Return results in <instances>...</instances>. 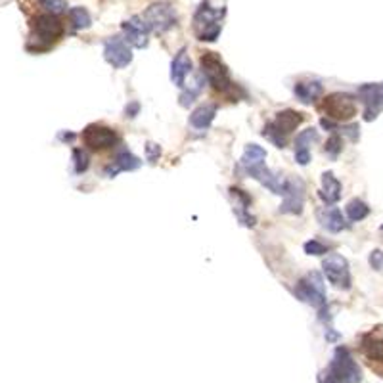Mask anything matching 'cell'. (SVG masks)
I'll use <instances>...</instances> for the list:
<instances>
[{
  "label": "cell",
  "instance_id": "cell-7",
  "mask_svg": "<svg viewBox=\"0 0 383 383\" xmlns=\"http://www.w3.org/2000/svg\"><path fill=\"white\" fill-rule=\"evenodd\" d=\"M361 353L370 364V368L383 377V326L374 328L372 332L362 335Z\"/></svg>",
  "mask_w": 383,
  "mask_h": 383
},
{
  "label": "cell",
  "instance_id": "cell-32",
  "mask_svg": "<svg viewBox=\"0 0 383 383\" xmlns=\"http://www.w3.org/2000/svg\"><path fill=\"white\" fill-rule=\"evenodd\" d=\"M305 253L307 255H322V253H328V246L326 243H322L320 240L307 241Z\"/></svg>",
  "mask_w": 383,
  "mask_h": 383
},
{
  "label": "cell",
  "instance_id": "cell-10",
  "mask_svg": "<svg viewBox=\"0 0 383 383\" xmlns=\"http://www.w3.org/2000/svg\"><path fill=\"white\" fill-rule=\"evenodd\" d=\"M119 140V136L112 127L100 125V123H93L83 130V142L88 149L93 152H100V149H107L115 146Z\"/></svg>",
  "mask_w": 383,
  "mask_h": 383
},
{
  "label": "cell",
  "instance_id": "cell-37",
  "mask_svg": "<svg viewBox=\"0 0 383 383\" xmlns=\"http://www.w3.org/2000/svg\"><path fill=\"white\" fill-rule=\"evenodd\" d=\"M58 138L64 140V142H72V140H75V135H73V133H60Z\"/></svg>",
  "mask_w": 383,
  "mask_h": 383
},
{
  "label": "cell",
  "instance_id": "cell-22",
  "mask_svg": "<svg viewBox=\"0 0 383 383\" xmlns=\"http://www.w3.org/2000/svg\"><path fill=\"white\" fill-rule=\"evenodd\" d=\"M303 119H305L303 114L293 112V109H284V112H280V114L276 115V121H272V123H274L284 135H290V133H293V130L303 123Z\"/></svg>",
  "mask_w": 383,
  "mask_h": 383
},
{
  "label": "cell",
  "instance_id": "cell-31",
  "mask_svg": "<svg viewBox=\"0 0 383 383\" xmlns=\"http://www.w3.org/2000/svg\"><path fill=\"white\" fill-rule=\"evenodd\" d=\"M41 2V6L48 12V14H64L65 8H67V4H65V0H39Z\"/></svg>",
  "mask_w": 383,
  "mask_h": 383
},
{
  "label": "cell",
  "instance_id": "cell-26",
  "mask_svg": "<svg viewBox=\"0 0 383 383\" xmlns=\"http://www.w3.org/2000/svg\"><path fill=\"white\" fill-rule=\"evenodd\" d=\"M345 211H347V217L349 220H353V222H358V220L366 219L370 215V207L362 201V199L355 198L351 199L347 203V207H345Z\"/></svg>",
  "mask_w": 383,
  "mask_h": 383
},
{
  "label": "cell",
  "instance_id": "cell-8",
  "mask_svg": "<svg viewBox=\"0 0 383 383\" xmlns=\"http://www.w3.org/2000/svg\"><path fill=\"white\" fill-rule=\"evenodd\" d=\"M320 109L330 117L332 121H345L355 117L358 107H356V100L351 94L334 93L324 98Z\"/></svg>",
  "mask_w": 383,
  "mask_h": 383
},
{
  "label": "cell",
  "instance_id": "cell-14",
  "mask_svg": "<svg viewBox=\"0 0 383 383\" xmlns=\"http://www.w3.org/2000/svg\"><path fill=\"white\" fill-rule=\"evenodd\" d=\"M123 33H125V41L135 48H146L148 46L149 29L144 23L142 15H133L130 20L123 23Z\"/></svg>",
  "mask_w": 383,
  "mask_h": 383
},
{
  "label": "cell",
  "instance_id": "cell-3",
  "mask_svg": "<svg viewBox=\"0 0 383 383\" xmlns=\"http://www.w3.org/2000/svg\"><path fill=\"white\" fill-rule=\"evenodd\" d=\"M362 370L347 347H335L332 361L318 374V383H361Z\"/></svg>",
  "mask_w": 383,
  "mask_h": 383
},
{
  "label": "cell",
  "instance_id": "cell-27",
  "mask_svg": "<svg viewBox=\"0 0 383 383\" xmlns=\"http://www.w3.org/2000/svg\"><path fill=\"white\" fill-rule=\"evenodd\" d=\"M69 20H72V25L75 31L88 29L90 27V23H93V20H90V14H88V12H86L83 6L72 8V10H69Z\"/></svg>",
  "mask_w": 383,
  "mask_h": 383
},
{
  "label": "cell",
  "instance_id": "cell-24",
  "mask_svg": "<svg viewBox=\"0 0 383 383\" xmlns=\"http://www.w3.org/2000/svg\"><path fill=\"white\" fill-rule=\"evenodd\" d=\"M264 159H267V149L261 148V146H257V144H248V146H246V152H243V156H241L240 159V167L246 170L249 169V167L264 163Z\"/></svg>",
  "mask_w": 383,
  "mask_h": 383
},
{
  "label": "cell",
  "instance_id": "cell-30",
  "mask_svg": "<svg viewBox=\"0 0 383 383\" xmlns=\"http://www.w3.org/2000/svg\"><path fill=\"white\" fill-rule=\"evenodd\" d=\"M326 154L330 156V159H337L340 157V154L343 152V138H341L337 133H334V135L330 136V140L326 142Z\"/></svg>",
  "mask_w": 383,
  "mask_h": 383
},
{
  "label": "cell",
  "instance_id": "cell-2",
  "mask_svg": "<svg viewBox=\"0 0 383 383\" xmlns=\"http://www.w3.org/2000/svg\"><path fill=\"white\" fill-rule=\"evenodd\" d=\"M199 64H201V75H203V79H206L209 85L213 86L217 93L227 96L232 102H238L240 96H246V93L230 79L228 67L220 60L217 52H201Z\"/></svg>",
  "mask_w": 383,
  "mask_h": 383
},
{
  "label": "cell",
  "instance_id": "cell-9",
  "mask_svg": "<svg viewBox=\"0 0 383 383\" xmlns=\"http://www.w3.org/2000/svg\"><path fill=\"white\" fill-rule=\"evenodd\" d=\"M322 270L334 288L351 290V272H349V263L345 261V257H341L340 253H330L322 261Z\"/></svg>",
  "mask_w": 383,
  "mask_h": 383
},
{
  "label": "cell",
  "instance_id": "cell-21",
  "mask_svg": "<svg viewBox=\"0 0 383 383\" xmlns=\"http://www.w3.org/2000/svg\"><path fill=\"white\" fill-rule=\"evenodd\" d=\"M215 115H217V106L215 104H203V106L196 107L190 115V125L198 130H203L211 123H213Z\"/></svg>",
  "mask_w": 383,
  "mask_h": 383
},
{
  "label": "cell",
  "instance_id": "cell-11",
  "mask_svg": "<svg viewBox=\"0 0 383 383\" xmlns=\"http://www.w3.org/2000/svg\"><path fill=\"white\" fill-rule=\"evenodd\" d=\"M364 104V121H374L383 112V83H366L358 86Z\"/></svg>",
  "mask_w": 383,
  "mask_h": 383
},
{
  "label": "cell",
  "instance_id": "cell-28",
  "mask_svg": "<svg viewBox=\"0 0 383 383\" xmlns=\"http://www.w3.org/2000/svg\"><path fill=\"white\" fill-rule=\"evenodd\" d=\"M263 136L267 138V140H270V142L274 144L276 148H285V144H288V140H285V135L280 130V128L274 125V123H269L267 127H264L263 130Z\"/></svg>",
  "mask_w": 383,
  "mask_h": 383
},
{
  "label": "cell",
  "instance_id": "cell-19",
  "mask_svg": "<svg viewBox=\"0 0 383 383\" xmlns=\"http://www.w3.org/2000/svg\"><path fill=\"white\" fill-rule=\"evenodd\" d=\"M316 217H318V222L322 224V228H326L328 232H332V234H337V232H341L345 228V219H343L340 209L334 206L320 207L318 211H316Z\"/></svg>",
  "mask_w": 383,
  "mask_h": 383
},
{
  "label": "cell",
  "instance_id": "cell-4",
  "mask_svg": "<svg viewBox=\"0 0 383 383\" xmlns=\"http://www.w3.org/2000/svg\"><path fill=\"white\" fill-rule=\"evenodd\" d=\"M224 8H213L209 2H203L194 14V35L203 43H215L222 29Z\"/></svg>",
  "mask_w": 383,
  "mask_h": 383
},
{
  "label": "cell",
  "instance_id": "cell-23",
  "mask_svg": "<svg viewBox=\"0 0 383 383\" xmlns=\"http://www.w3.org/2000/svg\"><path fill=\"white\" fill-rule=\"evenodd\" d=\"M295 96L299 98V102H303V104H312V102H316L318 96L322 94V83L320 81H311V83H297L295 85Z\"/></svg>",
  "mask_w": 383,
  "mask_h": 383
},
{
  "label": "cell",
  "instance_id": "cell-20",
  "mask_svg": "<svg viewBox=\"0 0 383 383\" xmlns=\"http://www.w3.org/2000/svg\"><path fill=\"white\" fill-rule=\"evenodd\" d=\"M320 198L326 201V206H334L335 201L341 198V182L335 178L334 173H324L322 175V190H320Z\"/></svg>",
  "mask_w": 383,
  "mask_h": 383
},
{
  "label": "cell",
  "instance_id": "cell-35",
  "mask_svg": "<svg viewBox=\"0 0 383 383\" xmlns=\"http://www.w3.org/2000/svg\"><path fill=\"white\" fill-rule=\"evenodd\" d=\"M159 156H161V146H157L154 142L146 144V157H148L149 163H156Z\"/></svg>",
  "mask_w": 383,
  "mask_h": 383
},
{
  "label": "cell",
  "instance_id": "cell-18",
  "mask_svg": "<svg viewBox=\"0 0 383 383\" xmlns=\"http://www.w3.org/2000/svg\"><path fill=\"white\" fill-rule=\"evenodd\" d=\"M314 142H318V133H316V128H307L303 130L301 135L297 136V140H295V161L299 165H309L311 163V146Z\"/></svg>",
  "mask_w": 383,
  "mask_h": 383
},
{
  "label": "cell",
  "instance_id": "cell-5",
  "mask_svg": "<svg viewBox=\"0 0 383 383\" xmlns=\"http://www.w3.org/2000/svg\"><path fill=\"white\" fill-rule=\"evenodd\" d=\"M293 295L307 305L314 307L316 311L326 307V285L320 276V272H309L305 278H301L297 285L293 288Z\"/></svg>",
  "mask_w": 383,
  "mask_h": 383
},
{
  "label": "cell",
  "instance_id": "cell-12",
  "mask_svg": "<svg viewBox=\"0 0 383 383\" xmlns=\"http://www.w3.org/2000/svg\"><path fill=\"white\" fill-rule=\"evenodd\" d=\"M104 58H106L107 64L114 65L115 69H125L133 62V54H130L128 43L119 35L106 39V43H104Z\"/></svg>",
  "mask_w": 383,
  "mask_h": 383
},
{
  "label": "cell",
  "instance_id": "cell-33",
  "mask_svg": "<svg viewBox=\"0 0 383 383\" xmlns=\"http://www.w3.org/2000/svg\"><path fill=\"white\" fill-rule=\"evenodd\" d=\"M370 267L377 272H383V251L379 249H374L372 253H370Z\"/></svg>",
  "mask_w": 383,
  "mask_h": 383
},
{
  "label": "cell",
  "instance_id": "cell-15",
  "mask_svg": "<svg viewBox=\"0 0 383 383\" xmlns=\"http://www.w3.org/2000/svg\"><path fill=\"white\" fill-rule=\"evenodd\" d=\"M230 196L234 198V213L238 222L248 228L255 227L257 224L255 217L249 213V207H251V201H253L251 196H249L248 192L241 190V188H236V186L230 188Z\"/></svg>",
  "mask_w": 383,
  "mask_h": 383
},
{
  "label": "cell",
  "instance_id": "cell-25",
  "mask_svg": "<svg viewBox=\"0 0 383 383\" xmlns=\"http://www.w3.org/2000/svg\"><path fill=\"white\" fill-rule=\"evenodd\" d=\"M203 85H206V79H203V75H196L194 85L188 86V88H184V93L180 94V106L190 107L192 102H196V98L199 96V93L203 90Z\"/></svg>",
  "mask_w": 383,
  "mask_h": 383
},
{
  "label": "cell",
  "instance_id": "cell-38",
  "mask_svg": "<svg viewBox=\"0 0 383 383\" xmlns=\"http://www.w3.org/2000/svg\"><path fill=\"white\" fill-rule=\"evenodd\" d=\"M379 234L383 236V224H382V228H379Z\"/></svg>",
  "mask_w": 383,
  "mask_h": 383
},
{
  "label": "cell",
  "instance_id": "cell-17",
  "mask_svg": "<svg viewBox=\"0 0 383 383\" xmlns=\"http://www.w3.org/2000/svg\"><path fill=\"white\" fill-rule=\"evenodd\" d=\"M192 60L188 56V50L182 48L178 50V54L173 58V64H170V81L175 83L177 86H184L186 77L192 73Z\"/></svg>",
  "mask_w": 383,
  "mask_h": 383
},
{
  "label": "cell",
  "instance_id": "cell-1",
  "mask_svg": "<svg viewBox=\"0 0 383 383\" xmlns=\"http://www.w3.org/2000/svg\"><path fill=\"white\" fill-rule=\"evenodd\" d=\"M64 23L60 22L56 14H41L35 20H31V31H29L25 48L31 54H43L54 48L64 36Z\"/></svg>",
  "mask_w": 383,
  "mask_h": 383
},
{
  "label": "cell",
  "instance_id": "cell-29",
  "mask_svg": "<svg viewBox=\"0 0 383 383\" xmlns=\"http://www.w3.org/2000/svg\"><path fill=\"white\" fill-rule=\"evenodd\" d=\"M90 165V157L86 154L83 148H75L73 149V169L77 175H83Z\"/></svg>",
  "mask_w": 383,
  "mask_h": 383
},
{
  "label": "cell",
  "instance_id": "cell-16",
  "mask_svg": "<svg viewBox=\"0 0 383 383\" xmlns=\"http://www.w3.org/2000/svg\"><path fill=\"white\" fill-rule=\"evenodd\" d=\"M140 165H142V161H140L138 157L133 156L127 149H121L119 154L115 156L114 161L104 169V175H106L107 178H114L119 175L121 170H136L140 169Z\"/></svg>",
  "mask_w": 383,
  "mask_h": 383
},
{
  "label": "cell",
  "instance_id": "cell-6",
  "mask_svg": "<svg viewBox=\"0 0 383 383\" xmlns=\"http://www.w3.org/2000/svg\"><path fill=\"white\" fill-rule=\"evenodd\" d=\"M144 23L148 25L152 33L161 35L165 31H169L170 27L177 25V8L169 4V2H156L142 14Z\"/></svg>",
  "mask_w": 383,
  "mask_h": 383
},
{
  "label": "cell",
  "instance_id": "cell-13",
  "mask_svg": "<svg viewBox=\"0 0 383 383\" xmlns=\"http://www.w3.org/2000/svg\"><path fill=\"white\" fill-rule=\"evenodd\" d=\"M303 206H305V182L301 178H288L280 213L301 215L303 213Z\"/></svg>",
  "mask_w": 383,
  "mask_h": 383
},
{
  "label": "cell",
  "instance_id": "cell-36",
  "mask_svg": "<svg viewBox=\"0 0 383 383\" xmlns=\"http://www.w3.org/2000/svg\"><path fill=\"white\" fill-rule=\"evenodd\" d=\"M138 112H140V104H138V102H133V104H128L127 109H125V117H128V119H130V117H136Z\"/></svg>",
  "mask_w": 383,
  "mask_h": 383
},
{
  "label": "cell",
  "instance_id": "cell-34",
  "mask_svg": "<svg viewBox=\"0 0 383 383\" xmlns=\"http://www.w3.org/2000/svg\"><path fill=\"white\" fill-rule=\"evenodd\" d=\"M337 130H341L343 135L347 136L351 142H358V138H361V127L358 125H349V127L337 128Z\"/></svg>",
  "mask_w": 383,
  "mask_h": 383
}]
</instances>
